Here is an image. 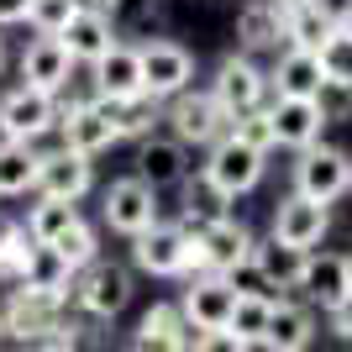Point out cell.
<instances>
[{
	"mask_svg": "<svg viewBox=\"0 0 352 352\" xmlns=\"http://www.w3.org/2000/svg\"><path fill=\"white\" fill-rule=\"evenodd\" d=\"M6 352H16V347H6Z\"/></svg>",
	"mask_w": 352,
	"mask_h": 352,
	"instance_id": "cell-49",
	"label": "cell"
},
{
	"mask_svg": "<svg viewBox=\"0 0 352 352\" xmlns=\"http://www.w3.org/2000/svg\"><path fill=\"white\" fill-rule=\"evenodd\" d=\"M100 221L111 226L116 236H142V232H153L163 221V210H158V190H147L137 174H126V179H111L105 184V195H100Z\"/></svg>",
	"mask_w": 352,
	"mask_h": 352,
	"instance_id": "cell-6",
	"label": "cell"
},
{
	"mask_svg": "<svg viewBox=\"0 0 352 352\" xmlns=\"http://www.w3.org/2000/svg\"><path fill=\"white\" fill-rule=\"evenodd\" d=\"M347 190H352V184H347Z\"/></svg>",
	"mask_w": 352,
	"mask_h": 352,
	"instance_id": "cell-51",
	"label": "cell"
},
{
	"mask_svg": "<svg viewBox=\"0 0 352 352\" xmlns=\"http://www.w3.org/2000/svg\"><path fill=\"white\" fill-rule=\"evenodd\" d=\"M32 352H79L74 342H43V347H32Z\"/></svg>",
	"mask_w": 352,
	"mask_h": 352,
	"instance_id": "cell-42",
	"label": "cell"
},
{
	"mask_svg": "<svg viewBox=\"0 0 352 352\" xmlns=\"http://www.w3.org/2000/svg\"><path fill=\"white\" fill-rule=\"evenodd\" d=\"M236 43L242 53H263V47H279L284 43V21H279V6L274 0H248L242 16H236Z\"/></svg>",
	"mask_w": 352,
	"mask_h": 352,
	"instance_id": "cell-28",
	"label": "cell"
},
{
	"mask_svg": "<svg viewBox=\"0 0 352 352\" xmlns=\"http://www.w3.org/2000/svg\"><path fill=\"white\" fill-rule=\"evenodd\" d=\"M263 158H268V153H258V147H248L236 132H226L216 147H206L200 179H206L221 200H236V195H252L258 184H263V168H268Z\"/></svg>",
	"mask_w": 352,
	"mask_h": 352,
	"instance_id": "cell-3",
	"label": "cell"
},
{
	"mask_svg": "<svg viewBox=\"0 0 352 352\" xmlns=\"http://www.w3.org/2000/svg\"><path fill=\"white\" fill-rule=\"evenodd\" d=\"M316 58H321V79H326V89H337V95H352V32H347V27H337L321 47H316Z\"/></svg>",
	"mask_w": 352,
	"mask_h": 352,
	"instance_id": "cell-33",
	"label": "cell"
},
{
	"mask_svg": "<svg viewBox=\"0 0 352 352\" xmlns=\"http://www.w3.org/2000/svg\"><path fill=\"white\" fill-rule=\"evenodd\" d=\"M232 305H236L232 279H221V274H195V279H184L179 316H184V326H190L195 337H200V331H226Z\"/></svg>",
	"mask_w": 352,
	"mask_h": 352,
	"instance_id": "cell-14",
	"label": "cell"
},
{
	"mask_svg": "<svg viewBox=\"0 0 352 352\" xmlns=\"http://www.w3.org/2000/svg\"><path fill=\"white\" fill-rule=\"evenodd\" d=\"M132 263L142 274H153V279H195V274H206L200 268V242L179 221H158L153 232L132 236Z\"/></svg>",
	"mask_w": 352,
	"mask_h": 352,
	"instance_id": "cell-1",
	"label": "cell"
},
{
	"mask_svg": "<svg viewBox=\"0 0 352 352\" xmlns=\"http://www.w3.org/2000/svg\"><path fill=\"white\" fill-rule=\"evenodd\" d=\"M53 252H58V258L74 268V274H85L89 263H100V232H95L89 221H74L69 232L53 242Z\"/></svg>",
	"mask_w": 352,
	"mask_h": 352,
	"instance_id": "cell-34",
	"label": "cell"
},
{
	"mask_svg": "<svg viewBox=\"0 0 352 352\" xmlns=\"http://www.w3.org/2000/svg\"><path fill=\"white\" fill-rule=\"evenodd\" d=\"M137 179L147 190H168V184H184L190 179V147L174 142V137H147L137 147Z\"/></svg>",
	"mask_w": 352,
	"mask_h": 352,
	"instance_id": "cell-21",
	"label": "cell"
},
{
	"mask_svg": "<svg viewBox=\"0 0 352 352\" xmlns=\"http://www.w3.org/2000/svg\"><path fill=\"white\" fill-rule=\"evenodd\" d=\"M190 342H195V331L184 326L179 305H168V300L153 305L132 331V352H190Z\"/></svg>",
	"mask_w": 352,
	"mask_h": 352,
	"instance_id": "cell-23",
	"label": "cell"
},
{
	"mask_svg": "<svg viewBox=\"0 0 352 352\" xmlns=\"http://www.w3.org/2000/svg\"><path fill=\"white\" fill-rule=\"evenodd\" d=\"M179 195H184V200H179V226H190V232H200V226H210V221H221V216H232V210H226L232 200H221L206 179H184Z\"/></svg>",
	"mask_w": 352,
	"mask_h": 352,
	"instance_id": "cell-32",
	"label": "cell"
},
{
	"mask_svg": "<svg viewBox=\"0 0 352 352\" xmlns=\"http://www.w3.org/2000/svg\"><path fill=\"white\" fill-rule=\"evenodd\" d=\"M116 111V126H121V137H147L153 126L163 121V105L153 100V95H137V100H126V105H111Z\"/></svg>",
	"mask_w": 352,
	"mask_h": 352,
	"instance_id": "cell-37",
	"label": "cell"
},
{
	"mask_svg": "<svg viewBox=\"0 0 352 352\" xmlns=\"http://www.w3.org/2000/svg\"><path fill=\"white\" fill-rule=\"evenodd\" d=\"M58 132L69 153H79V158H100V153H111V147L121 142V126H116V111L105 100H58Z\"/></svg>",
	"mask_w": 352,
	"mask_h": 352,
	"instance_id": "cell-4",
	"label": "cell"
},
{
	"mask_svg": "<svg viewBox=\"0 0 352 352\" xmlns=\"http://www.w3.org/2000/svg\"><path fill=\"white\" fill-rule=\"evenodd\" d=\"M274 6H279V11H294V6H310V0H274Z\"/></svg>",
	"mask_w": 352,
	"mask_h": 352,
	"instance_id": "cell-44",
	"label": "cell"
},
{
	"mask_svg": "<svg viewBox=\"0 0 352 352\" xmlns=\"http://www.w3.org/2000/svg\"><path fill=\"white\" fill-rule=\"evenodd\" d=\"M268 121H274V147H289V153L321 147V132L331 126L321 100H268Z\"/></svg>",
	"mask_w": 352,
	"mask_h": 352,
	"instance_id": "cell-18",
	"label": "cell"
},
{
	"mask_svg": "<svg viewBox=\"0 0 352 352\" xmlns=\"http://www.w3.org/2000/svg\"><path fill=\"white\" fill-rule=\"evenodd\" d=\"M47 132H58V100L37 95V89L16 85L0 95V142H43Z\"/></svg>",
	"mask_w": 352,
	"mask_h": 352,
	"instance_id": "cell-8",
	"label": "cell"
},
{
	"mask_svg": "<svg viewBox=\"0 0 352 352\" xmlns=\"http://www.w3.org/2000/svg\"><path fill=\"white\" fill-rule=\"evenodd\" d=\"M210 100L226 111V121H242L252 111H263L274 100V89H268V74L248 53H226L216 63V79H210Z\"/></svg>",
	"mask_w": 352,
	"mask_h": 352,
	"instance_id": "cell-5",
	"label": "cell"
},
{
	"mask_svg": "<svg viewBox=\"0 0 352 352\" xmlns=\"http://www.w3.org/2000/svg\"><path fill=\"white\" fill-rule=\"evenodd\" d=\"M74 221H85L79 206H69V200H37V206H27V221H21V226H27V236L37 248H53Z\"/></svg>",
	"mask_w": 352,
	"mask_h": 352,
	"instance_id": "cell-31",
	"label": "cell"
},
{
	"mask_svg": "<svg viewBox=\"0 0 352 352\" xmlns=\"http://www.w3.org/2000/svg\"><path fill=\"white\" fill-rule=\"evenodd\" d=\"M0 321H6V342L16 352H32L43 342H74V326L63 321V305L43 300V294L11 289V300L0 305Z\"/></svg>",
	"mask_w": 352,
	"mask_h": 352,
	"instance_id": "cell-2",
	"label": "cell"
},
{
	"mask_svg": "<svg viewBox=\"0 0 352 352\" xmlns=\"http://www.w3.org/2000/svg\"><path fill=\"white\" fill-rule=\"evenodd\" d=\"M27 252H32V236L21 221H6L0 226V279L16 284L21 279V268H27Z\"/></svg>",
	"mask_w": 352,
	"mask_h": 352,
	"instance_id": "cell-36",
	"label": "cell"
},
{
	"mask_svg": "<svg viewBox=\"0 0 352 352\" xmlns=\"http://www.w3.org/2000/svg\"><path fill=\"white\" fill-rule=\"evenodd\" d=\"M347 184H352V158L342 147H305L300 163H294V195H305L316 206L342 200Z\"/></svg>",
	"mask_w": 352,
	"mask_h": 352,
	"instance_id": "cell-12",
	"label": "cell"
},
{
	"mask_svg": "<svg viewBox=\"0 0 352 352\" xmlns=\"http://www.w3.org/2000/svg\"><path fill=\"white\" fill-rule=\"evenodd\" d=\"M89 190H95V168H89V158L69 153V147L37 153V200H69V206H79Z\"/></svg>",
	"mask_w": 352,
	"mask_h": 352,
	"instance_id": "cell-15",
	"label": "cell"
},
{
	"mask_svg": "<svg viewBox=\"0 0 352 352\" xmlns=\"http://www.w3.org/2000/svg\"><path fill=\"white\" fill-rule=\"evenodd\" d=\"M32 11V0H0V27H21Z\"/></svg>",
	"mask_w": 352,
	"mask_h": 352,
	"instance_id": "cell-41",
	"label": "cell"
},
{
	"mask_svg": "<svg viewBox=\"0 0 352 352\" xmlns=\"http://www.w3.org/2000/svg\"><path fill=\"white\" fill-rule=\"evenodd\" d=\"M85 6H95V11H105V16H111V11L121 6V0H85Z\"/></svg>",
	"mask_w": 352,
	"mask_h": 352,
	"instance_id": "cell-43",
	"label": "cell"
},
{
	"mask_svg": "<svg viewBox=\"0 0 352 352\" xmlns=\"http://www.w3.org/2000/svg\"><path fill=\"white\" fill-rule=\"evenodd\" d=\"M342 27H347V32H352V0H347V11H342Z\"/></svg>",
	"mask_w": 352,
	"mask_h": 352,
	"instance_id": "cell-45",
	"label": "cell"
},
{
	"mask_svg": "<svg viewBox=\"0 0 352 352\" xmlns=\"http://www.w3.org/2000/svg\"><path fill=\"white\" fill-rule=\"evenodd\" d=\"M326 232H331V206H316V200H305L294 190L274 206V221H268V236L294 252H321Z\"/></svg>",
	"mask_w": 352,
	"mask_h": 352,
	"instance_id": "cell-11",
	"label": "cell"
},
{
	"mask_svg": "<svg viewBox=\"0 0 352 352\" xmlns=\"http://www.w3.org/2000/svg\"><path fill=\"white\" fill-rule=\"evenodd\" d=\"M85 11V0H32L27 11V27L37 32V37H63L69 32V21Z\"/></svg>",
	"mask_w": 352,
	"mask_h": 352,
	"instance_id": "cell-35",
	"label": "cell"
},
{
	"mask_svg": "<svg viewBox=\"0 0 352 352\" xmlns=\"http://www.w3.org/2000/svg\"><path fill=\"white\" fill-rule=\"evenodd\" d=\"M74 274L69 263H63L53 248H37L32 242L27 252V268H21V279H16V289H27V294H43V300H53V305H69L74 300Z\"/></svg>",
	"mask_w": 352,
	"mask_h": 352,
	"instance_id": "cell-20",
	"label": "cell"
},
{
	"mask_svg": "<svg viewBox=\"0 0 352 352\" xmlns=\"http://www.w3.org/2000/svg\"><path fill=\"white\" fill-rule=\"evenodd\" d=\"M347 289H352V252H347Z\"/></svg>",
	"mask_w": 352,
	"mask_h": 352,
	"instance_id": "cell-47",
	"label": "cell"
},
{
	"mask_svg": "<svg viewBox=\"0 0 352 352\" xmlns=\"http://www.w3.org/2000/svg\"><path fill=\"white\" fill-rule=\"evenodd\" d=\"M0 69H6V37H0Z\"/></svg>",
	"mask_w": 352,
	"mask_h": 352,
	"instance_id": "cell-48",
	"label": "cell"
},
{
	"mask_svg": "<svg viewBox=\"0 0 352 352\" xmlns=\"http://www.w3.org/2000/svg\"><path fill=\"white\" fill-rule=\"evenodd\" d=\"M16 195H37V147L0 142V200Z\"/></svg>",
	"mask_w": 352,
	"mask_h": 352,
	"instance_id": "cell-29",
	"label": "cell"
},
{
	"mask_svg": "<svg viewBox=\"0 0 352 352\" xmlns=\"http://www.w3.org/2000/svg\"><path fill=\"white\" fill-rule=\"evenodd\" d=\"M74 305L85 310L89 321H116L121 310L132 305V274L111 258L89 263L79 279H74Z\"/></svg>",
	"mask_w": 352,
	"mask_h": 352,
	"instance_id": "cell-10",
	"label": "cell"
},
{
	"mask_svg": "<svg viewBox=\"0 0 352 352\" xmlns=\"http://www.w3.org/2000/svg\"><path fill=\"white\" fill-rule=\"evenodd\" d=\"M163 121L174 126V142H184V147H216L221 137L232 132V121L210 100V89H184L179 100L163 105Z\"/></svg>",
	"mask_w": 352,
	"mask_h": 352,
	"instance_id": "cell-9",
	"label": "cell"
},
{
	"mask_svg": "<svg viewBox=\"0 0 352 352\" xmlns=\"http://www.w3.org/2000/svg\"><path fill=\"white\" fill-rule=\"evenodd\" d=\"M300 289H305V305L316 310H331L347 300V252H310L305 258V279H300Z\"/></svg>",
	"mask_w": 352,
	"mask_h": 352,
	"instance_id": "cell-24",
	"label": "cell"
},
{
	"mask_svg": "<svg viewBox=\"0 0 352 352\" xmlns=\"http://www.w3.org/2000/svg\"><path fill=\"white\" fill-rule=\"evenodd\" d=\"M268 89H274V100H321L326 95L321 58H316V53H300V47H284L279 63L268 69Z\"/></svg>",
	"mask_w": 352,
	"mask_h": 352,
	"instance_id": "cell-19",
	"label": "cell"
},
{
	"mask_svg": "<svg viewBox=\"0 0 352 352\" xmlns=\"http://www.w3.org/2000/svg\"><path fill=\"white\" fill-rule=\"evenodd\" d=\"M89 95L105 105H126L137 95H147L142 89V58H137L132 43H116L105 58L89 63Z\"/></svg>",
	"mask_w": 352,
	"mask_h": 352,
	"instance_id": "cell-16",
	"label": "cell"
},
{
	"mask_svg": "<svg viewBox=\"0 0 352 352\" xmlns=\"http://www.w3.org/2000/svg\"><path fill=\"white\" fill-rule=\"evenodd\" d=\"M310 342H316V310L305 300H274L268 337L258 352H310Z\"/></svg>",
	"mask_w": 352,
	"mask_h": 352,
	"instance_id": "cell-22",
	"label": "cell"
},
{
	"mask_svg": "<svg viewBox=\"0 0 352 352\" xmlns=\"http://www.w3.org/2000/svg\"><path fill=\"white\" fill-rule=\"evenodd\" d=\"M190 352H252L248 342H236L232 331H200V337L190 342Z\"/></svg>",
	"mask_w": 352,
	"mask_h": 352,
	"instance_id": "cell-39",
	"label": "cell"
},
{
	"mask_svg": "<svg viewBox=\"0 0 352 352\" xmlns=\"http://www.w3.org/2000/svg\"><path fill=\"white\" fill-rule=\"evenodd\" d=\"M137 58H142V89L158 105L179 100L195 79V53L184 43H174V37H147V43L137 47Z\"/></svg>",
	"mask_w": 352,
	"mask_h": 352,
	"instance_id": "cell-7",
	"label": "cell"
},
{
	"mask_svg": "<svg viewBox=\"0 0 352 352\" xmlns=\"http://www.w3.org/2000/svg\"><path fill=\"white\" fill-rule=\"evenodd\" d=\"M6 347H11V342H6V321H0V352H6Z\"/></svg>",
	"mask_w": 352,
	"mask_h": 352,
	"instance_id": "cell-46",
	"label": "cell"
},
{
	"mask_svg": "<svg viewBox=\"0 0 352 352\" xmlns=\"http://www.w3.org/2000/svg\"><path fill=\"white\" fill-rule=\"evenodd\" d=\"M305 258L310 252H294L284 248V242H274V236H258L252 242V274L263 279V289H300V279H305Z\"/></svg>",
	"mask_w": 352,
	"mask_h": 352,
	"instance_id": "cell-25",
	"label": "cell"
},
{
	"mask_svg": "<svg viewBox=\"0 0 352 352\" xmlns=\"http://www.w3.org/2000/svg\"><path fill=\"white\" fill-rule=\"evenodd\" d=\"M195 242H200V268H206V274H221V279H232L236 268L252 263V242H258V236H252L248 221L221 216V221H210V226H200Z\"/></svg>",
	"mask_w": 352,
	"mask_h": 352,
	"instance_id": "cell-13",
	"label": "cell"
},
{
	"mask_svg": "<svg viewBox=\"0 0 352 352\" xmlns=\"http://www.w3.org/2000/svg\"><path fill=\"white\" fill-rule=\"evenodd\" d=\"M58 43L69 47L74 63H95V58H105V53L116 47V21L105 11H95V6H85V11L69 21V32H63Z\"/></svg>",
	"mask_w": 352,
	"mask_h": 352,
	"instance_id": "cell-26",
	"label": "cell"
},
{
	"mask_svg": "<svg viewBox=\"0 0 352 352\" xmlns=\"http://www.w3.org/2000/svg\"><path fill=\"white\" fill-rule=\"evenodd\" d=\"M16 69H21V85H27V89L58 100L63 89H69V79H74L79 63L69 58V47H63L58 37H32V43L21 47V63H16Z\"/></svg>",
	"mask_w": 352,
	"mask_h": 352,
	"instance_id": "cell-17",
	"label": "cell"
},
{
	"mask_svg": "<svg viewBox=\"0 0 352 352\" xmlns=\"http://www.w3.org/2000/svg\"><path fill=\"white\" fill-rule=\"evenodd\" d=\"M279 21H284V47H300V53H316V47L337 32V16L326 11L321 0L294 6V11H279Z\"/></svg>",
	"mask_w": 352,
	"mask_h": 352,
	"instance_id": "cell-27",
	"label": "cell"
},
{
	"mask_svg": "<svg viewBox=\"0 0 352 352\" xmlns=\"http://www.w3.org/2000/svg\"><path fill=\"white\" fill-rule=\"evenodd\" d=\"M232 132L242 137L248 147L268 153V147H274V121H268V105H263V111H252V116H242V121H232Z\"/></svg>",
	"mask_w": 352,
	"mask_h": 352,
	"instance_id": "cell-38",
	"label": "cell"
},
{
	"mask_svg": "<svg viewBox=\"0 0 352 352\" xmlns=\"http://www.w3.org/2000/svg\"><path fill=\"white\" fill-rule=\"evenodd\" d=\"M326 316V331L331 337H342V342H352V294L342 300V305H331V310H321Z\"/></svg>",
	"mask_w": 352,
	"mask_h": 352,
	"instance_id": "cell-40",
	"label": "cell"
},
{
	"mask_svg": "<svg viewBox=\"0 0 352 352\" xmlns=\"http://www.w3.org/2000/svg\"><path fill=\"white\" fill-rule=\"evenodd\" d=\"M126 352H132V347H126Z\"/></svg>",
	"mask_w": 352,
	"mask_h": 352,
	"instance_id": "cell-50",
	"label": "cell"
},
{
	"mask_svg": "<svg viewBox=\"0 0 352 352\" xmlns=\"http://www.w3.org/2000/svg\"><path fill=\"white\" fill-rule=\"evenodd\" d=\"M274 300H279V294H236L226 331L258 352V347H263V337H268V316H274Z\"/></svg>",
	"mask_w": 352,
	"mask_h": 352,
	"instance_id": "cell-30",
	"label": "cell"
}]
</instances>
